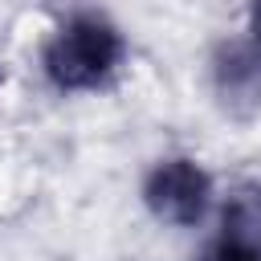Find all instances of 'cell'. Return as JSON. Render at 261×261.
Instances as JSON below:
<instances>
[{"label": "cell", "instance_id": "cell-4", "mask_svg": "<svg viewBox=\"0 0 261 261\" xmlns=\"http://www.w3.org/2000/svg\"><path fill=\"white\" fill-rule=\"evenodd\" d=\"M249 33H253V45L261 53V0H253V12H249Z\"/></svg>", "mask_w": 261, "mask_h": 261}, {"label": "cell", "instance_id": "cell-3", "mask_svg": "<svg viewBox=\"0 0 261 261\" xmlns=\"http://www.w3.org/2000/svg\"><path fill=\"white\" fill-rule=\"evenodd\" d=\"M208 261H261V216L253 208H237L224 220Z\"/></svg>", "mask_w": 261, "mask_h": 261}, {"label": "cell", "instance_id": "cell-1", "mask_svg": "<svg viewBox=\"0 0 261 261\" xmlns=\"http://www.w3.org/2000/svg\"><path fill=\"white\" fill-rule=\"evenodd\" d=\"M122 37L110 20L94 12L69 16L45 45V73L57 90H94L122 65Z\"/></svg>", "mask_w": 261, "mask_h": 261}, {"label": "cell", "instance_id": "cell-2", "mask_svg": "<svg viewBox=\"0 0 261 261\" xmlns=\"http://www.w3.org/2000/svg\"><path fill=\"white\" fill-rule=\"evenodd\" d=\"M147 204L167 224H196L212 204V179L192 159H163L147 175Z\"/></svg>", "mask_w": 261, "mask_h": 261}]
</instances>
